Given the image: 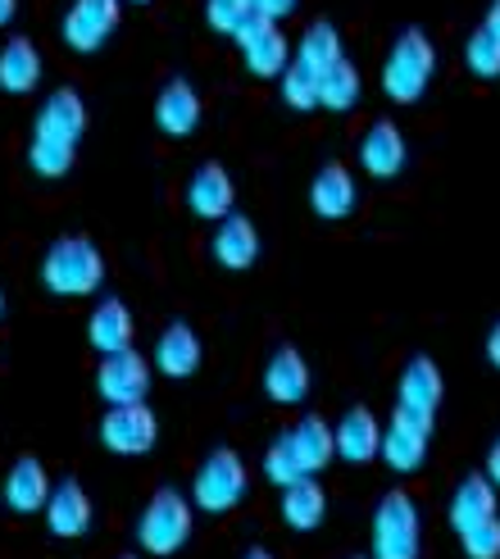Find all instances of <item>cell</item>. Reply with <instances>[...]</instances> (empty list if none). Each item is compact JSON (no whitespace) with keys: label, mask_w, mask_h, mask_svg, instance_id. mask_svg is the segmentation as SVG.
Listing matches in <instances>:
<instances>
[{"label":"cell","mask_w":500,"mask_h":559,"mask_svg":"<svg viewBox=\"0 0 500 559\" xmlns=\"http://www.w3.org/2000/svg\"><path fill=\"white\" fill-rule=\"evenodd\" d=\"M105 283V260L87 237H60L41 260V287L50 296H92Z\"/></svg>","instance_id":"1"},{"label":"cell","mask_w":500,"mask_h":559,"mask_svg":"<svg viewBox=\"0 0 500 559\" xmlns=\"http://www.w3.org/2000/svg\"><path fill=\"white\" fill-rule=\"evenodd\" d=\"M437 73V50L432 41L419 33V27H405V33L392 41V50H386V64H382V92L392 96L396 105H414L428 82Z\"/></svg>","instance_id":"2"},{"label":"cell","mask_w":500,"mask_h":559,"mask_svg":"<svg viewBox=\"0 0 500 559\" xmlns=\"http://www.w3.org/2000/svg\"><path fill=\"white\" fill-rule=\"evenodd\" d=\"M187 537H191V500L174 487H159L142 523H136V542L151 555H174L178 546H187Z\"/></svg>","instance_id":"3"},{"label":"cell","mask_w":500,"mask_h":559,"mask_svg":"<svg viewBox=\"0 0 500 559\" xmlns=\"http://www.w3.org/2000/svg\"><path fill=\"white\" fill-rule=\"evenodd\" d=\"M373 559H419V510L405 491H386L373 510Z\"/></svg>","instance_id":"4"},{"label":"cell","mask_w":500,"mask_h":559,"mask_svg":"<svg viewBox=\"0 0 500 559\" xmlns=\"http://www.w3.org/2000/svg\"><path fill=\"white\" fill-rule=\"evenodd\" d=\"M241 496H246V464L237 451L218 445V451L205 455V464L197 473V487H191V500H197L205 514H228Z\"/></svg>","instance_id":"5"},{"label":"cell","mask_w":500,"mask_h":559,"mask_svg":"<svg viewBox=\"0 0 500 559\" xmlns=\"http://www.w3.org/2000/svg\"><path fill=\"white\" fill-rule=\"evenodd\" d=\"M96 391L105 396V405H146V391H151V365L146 355L136 350H119V355H105L100 369H96Z\"/></svg>","instance_id":"6"},{"label":"cell","mask_w":500,"mask_h":559,"mask_svg":"<svg viewBox=\"0 0 500 559\" xmlns=\"http://www.w3.org/2000/svg\"><path fill=\"white\" fill-rule=\"evenodd\" d=\"M246 55V69L255 73V78H283L287 64H291V46L283 37V27H273L269 19L260 14H250L241 27H237V37H233Z\"/></svg>","instance_id":"7"},{"label":"cell","mask_w":500,"mask_h":559,"mask_svg":"<svg viewBox=\"0 0 500 559\" xmlns=\"http://www.w3.org/2000/svg\"><path fill=\"white\" fill-rule=\"evenodd\" d=\"M159 437V418L151 405H115L100 418V441L115 455H146Z\"/></svg>","instance_id":"8"},{"label":"cell","mask_w":500,"mask_h":559,"mask_svg":"<svg viewBox=\"0 0 500 559\" xmlns=\"http://www.w3.org/2000/svg\"><path fill=\"white\" fill-rule=\"evenodd\" d=\"M428 437H432V418L396 409L392 414V428H382L378 455L392 464L396 473H414V468L424 464V455H428Z\"/></svg>","instance_id":"9"},{"label":"cell","mask_w":500,"mask_h":559,"mask_svg":"<svg viewBox=\"0 0 500 559\" xmlns=\"http://www.w3.org/2000/svg\"><path fill=\"white\" fill-rule=\"evenodd\" d=\"M115 27H119V0H73V10L64 14V41L87 55L100 50Z\"/></svg>","instance_id":"10"},{"label":"cell","mask_w":500,"mask_h":559,"mask_svg":"<svg viewBox=\"0 0 500 559\" xmlns=\"http://www.w3.org/2000/svg\"><path fill=\"white\" fill-rule=\"evenodd\" d=\"M46 527L55 537H87V527H92V496L87 487H82L78 478H64V483H55L50 487V500H46Z\"/></svg>","instance_id":"11"},{"label":"cell","mask_w":500,"mask_h":559,"mask_svg":"<svg viewBox=\"0 0 500 559\" xmlns=\"http://www.w3.org/2000/svg\"><path fill=\"white\" fill-rule=\"evenodd\" d=\"M233 201H237V187H233V178H228V169L224 164H201L197 174H191V182H187V205H191V214L197 218H214V223H224L228 214H233Z\"/></svg>","instance_id":"12"},{"label":"cell","mask_w":500,"mask_h":559,"mask_svg":"<svg viewBox=\"0 0 500 559\" xmlns=\"http://www.w3.org/2000/svg\"><path fill=\"white\" fill-rule=\"evenodd\" d=\"M405 159H409L405 136H401V128H396L392 119H378V123L365 132V142H359V164H365V174L378 178V182L396 178V174L405 169Z\"/></svg>","instance_id":"13"},{"label":"cell","mask_w":500,"mask_h":559,"mask_svg":"<svg viewBox=\"0 0 500 559\" xmlns=\"http://www.w3.org/2000/svg\"><path fill=\"white\" fill-rule=\"evenodd\" d=\"M441 369L432 365L428 355H414L405 373H401V386H396V409H409V414H424V418H437V405H441Z\"/></svg>","instance_id":"14"},{"label":"cell","mask_w":500,"mask_h":559,"mask_svg":"<svg viewBox=\"0 0 500 559\" xmlns=\"http://www.w3.org/2000/svg\"><path fill=\"white\" fill-rule=\"evenodd\" d=\"M264 391L273 405H300L310 396V365L296 346H277L269 369H264Z\"/></svg>","instance_id":"15"},{"label":"cell","mask_w":500,"mask_h":559,"mask_svg":"<svg viewBox=\"0 0 500 559\" xmlns=\"http://www.w3.org/2000/svg\"><path fill=\"white\" fill-rule=\"evenodd\" d=\"M332 445H337V455L346 464H369L378 455V445H382V428H378L373 409H365V405L346 409L342 424L332 428Z\"/></svg>","instance_id":"16"},{"label":"cell","mask_w":500,"mask_h":559,"mask_svg":"<svg viewBox=\"0 0 500 559\" xmlns=\"http://www.w3.org/2000/svg\"><path fill=\"white\" fill-rule=\"evenodd\" d=\"M155 123L169 132V136H191L201 123V96L191 87L187 78H169L164 82V92L155 100Z\"/></svg>","instance_id":"17"},{"label":"cell","mask_w":500,"mask_h":559,"mask_svg":"<svg viewBox=\"0 0 500 559\" xmlns=\"http://www.w3.org/2000/svg\"><path fill=\"white\" fill-rule=\"evenodd\" d=\"M46 500H50V473H46V464L37 455L14 460L10 478H5V506L14 514H37V510H46Z\"/></svg>","instance_id":"18"},{"label":"cell","mask_w":500,"mask_h":559,"mask_svg":"<svg viewBox=\"0 0 500 559\" xmlns=\"http://www.w3.org/2000/svg\"><path fill=\"white\" fill-rule=\"evenodd\" d=\"M210 250H214V260L224 264V269H250V264L260 260V233H255V223H250L246 214H228L224 223H218Z\"/></svg>","instance_id":"19"},{"label":"cell","mask_w":500,"mask_h":559,"mask_svg":"<svg viewBox=\"0 0 500 559\" xmlns=\"http://www.w3.org/2000/svg\"><path fill=\"white\" fill-rule=\"evenodd\" d=\"M41 136H60V142L78 146V136L87 132V105H82V96L73 87H60L46 105H41V115H37V128Z\"/></svg>","instance_id":"20"},{"label":"cell","mask_w":500,"mask_h":559,"mask_svg":"<svg viewBox=\"0 0 500 559\" xmlns=\"http://www.w3.org/2000/svg\"><path fill=\"white\" fill-rule=\"evenodd\" d=\"M155 365L159 373L169 378H191L201 369V337L191 323H169L159 332V346H155Z\"/></svg>","instance_id":"21"},{"label":"cell","mask_w":500,"mask_h":559,"mask_svg":"<svg viewBox=\"0 0 500 559\" xmlns=\"http://www.w3.org/2000/svg\"><path fill=\"white\" fill-rule=\"evenodd\" d=\"M41 82V55L27 37H10L0 46V92L27 96Z\"/></svg>","instance_id":"22"},{"label":"cell","mask_w":500,"mask_h":559,"mask_svg":"<svg viewBox=\"0 0 500 559\" xmlns=\"http://www.w3.org/2000/svg\"><path fill=\"white\" fill-rule=\"evenodd\" d=\"M287 441H291V451H296V464L305 468V478H314V473L328 468V460L337 455L328 418H319V414H305L300 424L287 432Z\"/></svg>","instance_id":"23"},{"label":"cell","mask_w":500,"mask_h":559,"mask_svg":"<svg viewBox=\"0 0 500 559\" xmlns=\"http://www.w3.org/2000/svg\"><path fill=\"white\" fill-rule=\"evenodd\" d=\"M87 337L100 355H119V350H132V310L119 300V296H109L96 305V314L87 323Z\"/></svg>","instance_id":"24"},{"label":"cell","mask_w":500,"mask_h":559,"mask_svg":"<svg viewBox=\"0 0 500 559\" xmlns=\"http://www.w3.org/2000/svg\"><path fill=\"white\" fill-rule=\"evenodd\" d=\"M310 205L319 218H346L355 210V178L346 164H323L310 187Z\"/></svg>","instance_id":"25"},{"label":"cell","mask_w":500,"mask_h":559,"mask_svg":"<svg viewBox=\"0 0 500 559\" xmlns=\"http://www.w3.org/2000/svg\"><path fill=\"white\" fill-rule=\"evenodd\" d=\"M487 519H496V487L483 478V473H474V478H464L451 496V527L464 537L468 527H478Z\"/></svg>","instance_id":"26"},{"label":"cell","mask_w":500,"mask_h":559,"mask_svg":"<svg viewBox=\"0 0 500 559\" xmlns=\"http://www.w3.org/2000/svg\"><path fill=\"white\" fill-rule=\"evenodd\" d=\"M328 514V496L314 478H300L291 487H283V523L296 527V533H310V527H319Z\"/></svg>","instance_id":"27"},{"label":"cell","mask_w":500,"mask_h":559,"mask_svg":"<svg viewBox=\"0 0 500 559\" xmlns=\"http://www.w3.org/2000/svg\"><path fill=\"white\" fill-rule=\"evenodd\" d=\"M346 60V50H342V33L332 27L328 19H319V23H310L305 27V37H300V50H296V64H305L310 73H328L332 64H342Z\"/></svg>","instance_id":"28"},{"label":"cell","mask_w":500,"mask_h":559,"mask_svg":"<svg viewBox=\"0 0 500 559\" xmlns=\"http://www.w3.org/2000/svg\"><path fill=\"white\" fill-rule=\"evenodd\" d=\"M355 100H359V69L350 60L332 64L319 78V105L332 109V115H346V109H355Z\"/></svg>","instance_id":"29"},{"label":"cell","mask_w":500,"mask_h":559,"mask_svg":"<svg viewBox=\"0 0 500 559\" xmlns=\"http://www.w3.org/2000/svg\"><path fill=\"white\" fill-rule=\"evenodd\" d=\"M73 155H78V146L60 142V136H41V132H33V146H27V164H33V174H41V178H64L73 169Z\"/></svg>","instance_id":"30"},{"label":"cell","mask_w":500,"mask_h":559,"mask_svg":"<svg viewBox=\"0 0 500 559\" xmlns=\"http://www.w3.org/2000/svg\"><path fill=\"white\" fill-rule=\"evenodd\" d=\"M283 100L296 109V115H305V109H314L319 105V73H310L305 64H287L283 73Z\"/></svg>","instance_id":"31"},{"label":"cell","mask_w":500,"mask_h":559,"mask_svg":"<svg viewBox=\"0 0 500 559\" xmlns=\"http://www.w3.org/2000/svg\"><path fill=\"white\" fill-rule=\"evenodd\" d=\"M464 64L474 78H500V41L487 33V27H478V33L464 41Z\"/></svg>","instance_id":"32"},{"label":"cell","mask_w":500,"mask_h":559,"mask_svg":"<svg viewBox=\"0 0 500 559\" xmlns=\"http://www.w3.org/2000/svg\"><path fill=\"white\" fill-rule=\"evenodd\" d=\"M264 473H269V483H277V487H291V483H300V478H305V468L296 464V451H291L287 432L269 445V455H264Z\"/></svg>","instance_id":"33"},{"label":"cell","mask_w":500,"mask_h":559,"mask_svg":"<svg viewBox=\"0 0 500 559\" xmlns=\"http://www.w3.org/2000/svg\"><path fill=\"white\" fill-rule=\"evenodd\" d=\"M255 14L250 5H241V0H205V23L214 27V33L224 37H237V27Z\"/></svg>","instance_id":"34"},{"label":"cell","mask_w":500,"mask_h":559,"mask_svg":"<svg viewBox=\"0 0 500 559\" xmlns=\"http://www.w3.org/2000/svg\"><path fill=\"white\" fill-rule=\"evenodd\" d=\"M460 542H464V555L468 559H500V514L487 519V523H478V527H468Z\"/></svg>","instance_id":"35"},{"label":"cell","mask_w":500,"mask_h":559,"mask_svg":"<svg viewBox=\"0 0 500 559\" xmlns=\"http://www.w3.org/2000/svg\"><path fill=\"white\" fill-rule=\"evenodd\" d=\"M296 5H300V0H255V14L269 19V23H277V19H287Z\"/></svg>","instance_id":"36"},{"label":"cell","mask_w":500,"mask_h":559,"mask_svg":"<svg viewBox=\"0 0 500 559\" xmlns=\"http://www.w3.org/2000/svg\"><path fill=\"white\" fill-rule=\"evenodd\" d=\"M483 478H487L491 487H500V437H496V445L487 451V473H483Z\"/></svg>","instance_id":"37"},{"label":"cell","mask_w":500,"mask_h":559,"mask_svg":"<svg viewBox=\"0 0 500 559\" xmlns=\"http://www.w3.org/2000/svg\"><path fill=\"white\" fill-rule=\"evenodd\" d=\"M483 27L500 41V0H491V10H487V23H483Z\"/></svg>","instance_id":"38"},{"label":"cell","mask_w":500,"mask_h":559,"mask_svg":"<svg viewBox=\"0 0 500 559\" xmlns=\"http://www.w3.org/2000/svg\"><path fill=\"white\" fill-rule=\"evenodd\" d=\"M487 355H491V365L500 369V323L491 328V337H487Z\"/></svg>","instance_id":"39"},{"label":"cell","mask_w":500,"mask_h":559,"mask_svg":"<svg viewBox=\"0 0 500 559\" xmlns=\"http://www.w3.org/2000/svg\"><path fill=\"white\" fill-rule=\"evenodd\" d=\"M14 10H19V0H0V27H5V23L14 19Z\"/></svg>","instance_id":"40"},{"label":"cell","mask_w":500,"mask_h":559,"mask_svg":"<svg viewBox=\"0 0 500 559\" xmlns=\"http://www.w3.org/2000/svg\"><path fill=\"white\" fill-rule=\"evenodd\" d=\"M241 559H273V555H269V550H246Z\"/></svg>","instance_id":"41"},{"label":"cell","mask_w":500,"mask_h":559,"mask_svg":"<svg viewBox=\"0 0 500 559\" xmlns=\"http://www.w3.org/2000/svg\"><path fill=\"white\" fill-rule=\"evenodd\" d=\"M0 314H5V296H0Z\"/></svg>","instance_id":"42"},{"label":"cell","mask_w":500,"mask_h":559,"mask_svg":"<svg viewBox=\"0 0 500 559\" xmlns=\"http://www.w3.org/2000/svg\"><path fill=\"white\" fill-rule=\"evenodd\" d=\"M241 5H250V10H255V0H241Z\"/></svg>","instance_id":"43"},{"label":"cell","mask_w":500,"mask_h":559,"mask_svg":"<svg viewBox=\"0 0 500 559\" xmlns=\"http://www.w3.org/2000/svg\"><path fill=\"white\" fill-rule=\"evenodd\" d=\"M123 559H136V555H123Z\"/></svg>","instance_id":"44"},{"label":"cell","mask_w":500,"mask_h":559,"mask_svg":"<svg viewBox=\"0 0 500 559\" xmlns=\"http://www.w3.org/2000/svg\"><path fill=\"white\" fill-rule=\"evenodd\" d=\"M142 5H146V0H142Z\"/></svg>","instance_id":"45"}]
</instances>
